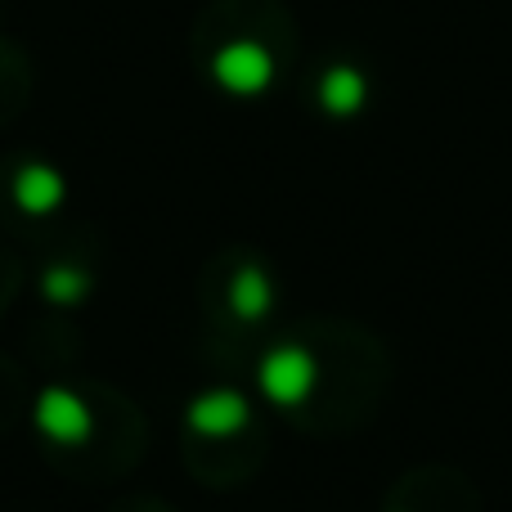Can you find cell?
<instances>
[{
    "label": "cell",
    "instance_id": "1",
    "mask_svg": "<svg viewBox=\"0 0 512 512\" xmlns=\"http://www.w3.org/2000/svg\"><path fill=\"white\" fill-rule=\"evenodd\" d=\"M256 382H261V396L279 409H297L315 396L319 387V360L306 351V346L288 342L265 351L261 369H256Z\"/></svg>",
    "mask_w": 512,
    "mask_h": 512
},
{
    "label": "cell",
    "instance_id": "2",
    "mask_svg": "<svg viewBox=\"0 0 512 512\" xmlns=\"http://www.w3.org/2000/svg\"><path fill=\"white\" fill-rule=\"evenodd\" d=\"M32 423L54 445H86L95 436V409L68 387H45L32 405Z\"/></svg>",
    "mask_w": 512,
    "mask_h": 512
},
{
    "label": "cell",
    "instance_id": "3",
    "mask_svg": "<svg viewBox=\"0 0 512 512\" xmlns=\"http://www.w3.org/2000/svg\"><path fill=\"white\" fill-rule=\"evenodd\" d=\"M252 423V405L248 396L230 387H216V391H203L185 405V427L194 436H207V441H225V436H239L243 427Z\"/></svg>",
    "mask_w": 512,
    "mask_h": 512
},
{
    "label": "cell",
    "instance_id": "4",
    "mask_svg": "<svg viewBox=\"0 0 512 512\" xmlns=\"http://www.w3.org/2000/svg\"><path fill=\"white\" fill-rule=\"evenodd\" d=\"M274 77V59L256 41H234L216 54V81L230 95H261Z\"/></svg>",
    "mask_w": 512,
    "mask_h": 512
},
{
    "label": "cell",
    "instance_id": "5",
    "mask_svg": "<svg viewBox=\"0 0 512 512\" xmlns=\"http://www.w3.org/2000/svg\"><path fill=\"white\" fill-rule=\"evenodd\" d=\"M63 194H68L63 176L54 167H45V162H27L14 176V203L23 207L27 216H50L54 207L63 203Z\"/></svg>",
    "mask_w": 512,
    "mask_h": 512
},
{
    "label": "cell",
    "instance_id": "6",
    "mask_svg": "<svg viewBox=\"0 0 512 512\" xmlns=\"http://www.w3.org/2000/svg\"><path fill=\"white\" fill-rule=\"evenodd\" d=\"M230 310H234V319H243V324H256V319H265L274 310V283L261 265H243V270L234 274Z\"/></svg>",
    "mask_w": 512,
    "mask_h": 512
},
{
    "label": "cell",
    "instance_id": "7",
    "mask_svg": "<svg viewBox=\"0 0 512 512\" xmlns=\"http://www.w3.org/2000/svg\"><path fill=\"white\" fill-rule=\"evenodd\" d=\"M319 99H324V108L333 117H351L364 108V99H369V86H364V77L355 68H328L324 81H319Z\"/></svg>",
    "mask_w": 512,
    "mask_h": 512
},
{
    "label": "cell",
    "instance_id": "8",
    "mask_svg": "<svg viewBox=\"0 0 512 512\" xmlns=\"http://www.w3.org/2000/svg\"><path fill=\"white\" fill-rule=\"evenodd\" d=\"M41 292L54 301V306H81L90 292V274L81 265H50L41 274Z\"/></svg>",
    "mask_w": 512,
    "mask_h": 512
}]
</instances>
